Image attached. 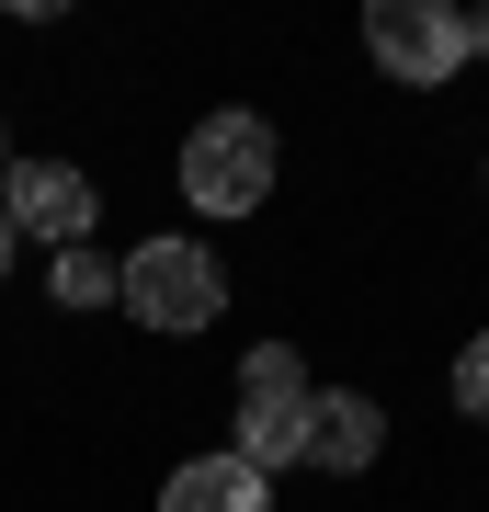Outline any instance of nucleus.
Returning a JSON list of instances; mask_svg holds the SVG:
<instances>
[{
	"instance_id": "nucleus-7",
	"label": "nucleus",
	"mask_w": 489,
	"mask_h": 512,
	"mask_svg": "<svg viewBox=\"0 0 489 512\" xmlns=\"http://www.w3.org/2000/svg\"><path fill=\"white\" fill-rule=\"evenodd\" d=\"M160 512H273V478L239 456H182L160 478Z\"/></svg>"
},
{
	"instance_id": "nucleus-12",
	"label": "nucleus",
	"mask_w": 489,
	"mask_h": 512,
	"mask_svg": "<svg viewBox=\"0 0 489 512\" xmlns=\"http://www.w3.org/2000/svg\"><path fill=\"white\" fill-rule=\"evenodd\" d=\"M0 171H12V137H0Z\"/></svg>"
},
{
	"instance_id": "nucleus-8",
	"label": "nucleus",
	"mask_w": 489,
	"mask_h": 512,
	"mask_svg": "<svg viewBox=\"0 0 489 512\" xmlns=\"http://www.w3.org/2000/svg\"><path fill=\"white\" fill-rule=\"evenodd\" d=\"M114 285H126V262H103L91 239H80L69 262H57V296H69V308H114Z\"/></svg>"
},
{
	"instance_id": "nucleus-10",
	"label": "nucleus",
	"mask_w": 489,
	"mask_h": 512,
	"mask_svg": "<svg viewBox=\"0 0 489 512\" xmlns=\"http://www.w3.org/2000/svg\"><path fill=\"white\" fill-rule=\"evenodd\" d=\"M0 274H12V217H0Z\"/></svg>"
},
{
	"instance_id": "nucleus-3",
	"label": "nucleus",
	"mask_w": 489,
	"mask_h": 512,
	"mask_svg": "<svg viewBox=\"0 0 489 512\" xmlns=\"http://www.w3.org/2000/svg\"><path fill=\"white\" fill-rule=\"evenodd\" d=\"M467 23L478 12H455V0H376V12H364V57H376L399 92H444V80L478 57Z\"/></svg>"
},
{
	"instance_id": "nucleus-5",
	"label": "nucleus",
	"mask_w": 489,
	"mask_h": 512,
	"mask_svg": "<svg viewBox=\"0 0 489 512\" xmlns=\"http://www.w3.org/2000/svg\"><path fill=\"white\" fill-rule=\"evenodd\" d=\"M0 217H12V239L80 251V239H91V183L69 160H12V171H0Z\"/></svg>"
},
{
	"instance_id": "nucleus-11",
	"label": "nucleus",
	"mask_w": 489,
	"mask_h": 512,
	"mask_svg": "<svg viewBox=\"0 0 489 512\" xmlns=\"http://www.w3.org/2000/svg\"><path fill=\"white\" fill-rule=\"evenodd\" d=\"M467 35H478V57H489V23H467Z\"/></svg>"
},
{
	"instance_id": "nucleus-9",
	"label": "nucleus",
	"mask_w": 489,
	"mask_h": 512,
	"mask_svg": "<svg viewBox=\"0 0 489 512\" xmlns=\"http://www.w3.org/2000/svg\"><path fill=\"white\" fill-rule=\"evenodd\" d=\"M455 410H467V421H489V330L455 353Z\"/></svg>"
},
{
	"instance_id": "nucleus-4",
	"label": "nucleus",
	"mask_w": 489,
	"mask_h": 512,
	"mask_svg": "<svg viewBox=\"0 0 489 512\" xmlns=\"http://www.w3.org/2000/svg\"><path fill=\"white\" fill-rule=\"evenodd\" d=\"M182 194H194L205 217H251L273 194V126L262 114H205V126L182 137Z\"/></svg>"
},
{
	"instance_id": "nucleus-2",
	"label": "nucleus",
	"mask_w": 489,
	"mask_h": 512,
	"mask_svg": "<svg viewBox=\"0 0 489 512\" xmlns=\"http://www.w3.org/2000/svg\"><path fill=\"white\" fill-rule=\"evenodd\" d=\"M114 296H126V319H148L160 342H182V330H205V319L228 308V274H217L205 239H137Z\"/></svg>"
},
{
	"instance_id": "nucleus-1",
	"label": "nucleus",
	"mask_w": 489,
	"mask_h": 512,
	"mask_svg": "<svg viewBox=\"0 0 489 512\" xmlns=\"http://www.w3.org/2000/svg\"><path fill=\"white\" fill-rule=\"evenodd\" d=\"M308 365H296V342H251V365H239V433H228V456L239 467H308Z\"/></svg>"
},
{
	"instance_id": "nucleus-6",
	"label": "nucleus",
	"mask_w": 489,
	"mask_h": 512,
	"mask_svg": "<svg viewBox=\"0 0 489 512\" xmlns=\"http://www.w3.org/2000/svg\"><path fill=\"white\" fill-rule=\"evenodd\" d=\"M376 456H387V410L364 399V387H319V399H308V467L364 478Z\"/></svg>"
}]
</instances>
